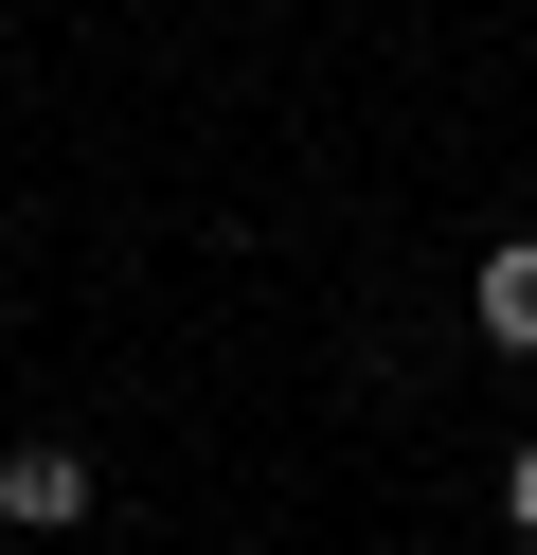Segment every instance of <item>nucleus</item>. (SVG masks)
Instances as JSON below:
<instances>
[{"label": "nucleus", "instance_id": "f257e3e1", "mask_svg": "<svg viewBox=\"0 0 537 555\" xmlns=\"http://www.w3.org/2000/svg\"><path fill=\"white\" fill-rule=\"evenodd\" d=\"M72 519H90V448L18 430V448H0V538H72Z\"/></svg>", "mask_w": 537, "mask_h": 555}, {"label": "nucleus", "instance_id": "f03ea898", "mask_svg": "<svg viewBox=\"0 0 537 555\" xmlns=\"http://www.w3.org/2000/svg\"><path fill=\"white\" fill-rule=\"evenodd\" d=\"M465 323H484L501 359H537V233H501V251H484V287H465Z\"/></svg>", "mask_w": 537, "mask_h": 555}, {"label": "nucleus", "instance_id": "7ed1b4c3", "mask_svg": "<svg viewBox=\"0 0 537 555\" xmlns=\"http://www.w3.org/2000/svg\"><path fill=\"white\" fill-rule=\"evenodd\" d=\"M501 519H520V538H537V448H520V466H501Z\"/></svg>", "mask_w": 537, "mask_h": 555}, {"label": "nucleus", "instance_id": "20e7f679", "mask_svg": "<svg viewBox=\"0 0 537 555\" xmlns=\"http://www.w3.org/2000/svg\"><path fill=\"white\" fill-rule=\"evenodd\" d=\"M0 555H54V538H0Z\"/></svg>", "mask_w": 537, "mask_h": 555}]
</instances>
